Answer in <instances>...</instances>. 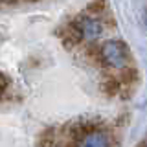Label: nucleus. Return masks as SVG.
<instances>
[{
    "label": "nucleus",
    "instance_id": "nucleus-1",
    "mask_svg": "<svg viewBox=\"0 0 147 147\" xmlns=\"http://www.w3.org/2000/svg\"><path fill=\"white\" fill-rule=\"evenodd\" d=\"M98 61L105 68H114V70H125L131 63V48L125 40L110 39L105 40L99 46V59Z\"/></svg>",
    "mask_w": 147,
    "mask_h": 147
},
{
    "label": "nucleus",
    "instance_id": "nucleus-2",
    "mask_svg": "<svg viewBox=\"0 0 147 147\" xmlns=\"http://www.w3.org/2000/svg\"><path fill=\"white\" fill-rule=\"evenodd\" d=\"M72 24L76 26V30L79 31L81 35V40H86V42H92V40L99 39L101 33L105 30V24L99 17H94V15H77L76 18L72 20Z\"/></svg>",
    "mask_w": 147,
    "mask_h": 147
},
{
    "label": "nucleus",
    "instance_id": "nucleus-3",
    "mask_svg": "<svg viewBox=\"0 0 147 147\" xmlns=\"http://www.w3.org/2000/svg\"><path fill=\"white\" fill-rule=\"evenodd\" d=\"M110 145H112L110 132L105 127L90 131V132H86V134L79 136L76 142L68 144V147H110Z\"/></svg>",
    "mask_w": 147,
    "mask_h": 147
},
{
    "label": "nucleus",
    "instance_id": "nucleus-4",
    "mask_svg": "<svg viewBox=\"0 0 147 147\" xmlns=\"http://www.w3.org/2000/svg\"><path fill=\"white\" fill-rule=\"evenodd\" d=\"M101 90H103L105 96H109V98H112V96H118L119 92H121V83H119L118 77L114 76H107L101 83Z\"/></svg>",
    "mask_w": 147,
    "mask_h": 147
},
{
    "label": "nucleus",
    "instance_id": "nucleus-5",
    "mask_svg": "<svg viewBox=\"0 0 147 147\" xmlns=\"http://www.w3.org/2000/svg\"><path fill=\"white\" fill-rule=\"evenodd\" d=\"M88 9H90L92 13H96V15L109 13V11H107V4H105V2H92V4H88Z\"/></svg>",
    "mask_w": 147,
    "mask_h": 147
},
{
    "label": "nucleus",
    "instance_id": "nucleus-6",
    "mask_svg": "<svg viewBox=\"0 0 147 147\" xmlns=\"http://www.w3.org/2000/svg\"><path fill=\"white\" fill-rule=\"evenodd\" d=\"M7 86H9V77L6 76V74L0 72V98H2V94L7 90Z\"/></svg>",
    "mask_w": 147,
    "mask_h": 147
},
{
    "label": "nucleus",
    "instance_id": "nucleus-7",
    "mask_svg": "<svg viewBox=\"0 0 147 147\" xmlns=\"http://www.w3.org/2000/svg\"><path fill=\"white\" fill-rule=\"evenodd\" d=\"M142 22H144V26L147 28V6L144 7V11H142Z\"/></svg>",
    "mask_w": 147,
    "mask_h": 147
}]
</instances>
